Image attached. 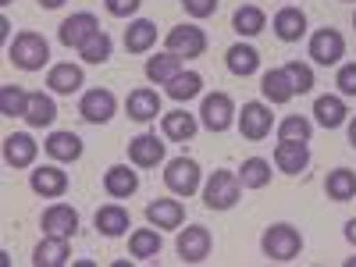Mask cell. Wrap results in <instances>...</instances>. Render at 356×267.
Masks as SVG:
<instances>
[{
	"label": "cell",
	"mask_w": 356,
	"mask_h": 267,
	"mask_svg": "<svg viewBox=\"0 0 356 267\" xmlns=\"http://www.w3.org/2000/svg\"><path fill=\"white\" fill-rule=\"evenodd\" d=\"M29 186H33V193L43 196V200H61L68 193V171H61L57 164H43L29 175Z\"/></svg>",
	"instance_id": "12"
},
{
	"label": "cell",
	"mask_w": 356,
	"mask_h": 267,
	"mask_svg": "<svg viewBox=\"0 0 356 267\" xmlns=\"http://www.w3.org/2000/svg\"><path fill=\"white\" fill-rule=\"evenodd\" d=\"M346 104H342V97H317L314 100V118H317V125H324V129H339V125H346Z\"/></svg>",
	"instance_id": "31"
},
{
	"label": "cell",
	"mask_w": 356,
	"mask_h": 267,
	"mask_svg": "<svg viewBox=\"0 0 356 267\" xmlns=\"http://www.w3.org/2000/svg\"><path fill=\"white\" fill-rule=\"evenodd\" d=\"M36 154H40V146H36V139L29 132H15V136L4 139V161L11 168H33Z\"/></svg>",
	"instance_id": "18"
},
{
	"label": "cell",
	"mask_w": 356,
	"mask_h": 267,
	"mask_svg": "<svg viewBox=\"0 0 356 267\" xmlns=\"http://www.w3.org/2000/svg\"><path fill=\"white\" fill-rule=\"evenodd\" d=\"M225 65H228L232 75L246 79V75H253V72L260 68V54H257L250 43H235V47H228V54H225Z\"/></svg>",
	"instance_id": "29"
},
{
	"label": "cell",
	"mask_w": 356,
	"mask_h": 267,
	"mask_svg": "<svg viewBox=\"0 0 356 267\" xmlns=\"http://www.w3.org/2000/svg\"><path fill=\"white\" fill-rule=\"evenodd\" d=\"M43 232L47 235H61V239H75V232H79V214L72 211L68 203H54L43 211Z\"/></svg>",
	"instance_id": "14"
},
{
	"label": "cell",
	"mask_w": 356,
	"mask_h": 267,
	"mask_svg": "<svg viewBox=\"0 0 356 267\" xmlns=\"http://www.w3.org/2000/svg\"><path fill=\"white\" fill-rule=\"evenodd\" d=\"M129 250L136 260H157L164 243H161V228H136L129 235Z\"/></svg>",
	"instance_id": "28"
},
{
	"label": "cell",
	"mask_w": 356,
	"mask_h": 267,
	"mask_svg": "<svg viewBox=\"0 0 356 267\" xmlns=\"http://www.w3.org/2000/svg\"><path fill=\"white\" fill-rule=\"evenodd\" d=\"M43 146H47V154L61 164H72V161L82 157V139L75 132H50V139Z\"/></svg>",
	"instance_id": "27"
},
{
	"label": "cell",
	"mask_w": 356,
	"mask_h": 267,
	"mask_svg": "<svg viewBox=\"0 0 356 267\" xmlns=\"http://www.w3.org/2000/svg\"><path fill=\"white\" fill-rule=\"evenodd\" d=\"M65 0H40V8H47V11H54V8H61Z\"/></svg>",
	"instance_id": "45"
},
{
	"label": "cell",
	"mask_w": 356,
	"mask_h": 267,
	"mask_svg": "<svg viewBox=\"0 0 356 267\" xmlns=\"http://www.w3.org/2000/svg\"><path fill=\"white\" fill-rule=\"evenodd\" d=\"M203 93V79H200V72H178L171 82H168V97L171 100H193V97H200Z\"/></svg>",
	"instance_id": "34"
},
{
	"label": "cell",
	"mask_w": 356,
	"mask_h": 267,
	"mask_svg": "<svg viewBox=\"0 0 356 267\" xmlns=\"http://www.w3.org/2000/svg\"><path fill=\"white\" fill-rule=\"evenodd\" d=\"M178 72H182V57H175V54H157L146 61V79L157 86H168Z\"/></svg>",
	"instance_id": "33"
},
{
	"label": "cell",
	"mask_w": 356,
	"mask_h": 267,
	"mask_svg": "<svg viewBox=\"0 0 356 267\" xmlns=\"http://www.w3.org/2000/svg\"><path fill=\"white\" fill-rule=\"evenodd\" d=\"M353 25H356V15H353Z\"/></svg>",
	"instance_id": "49"
},
{
	"label": "cell",
	"mask_w": 356,
	"mask_h": 267,
	"mask_svg": "<svg viewBox=\"0 0 356 267\" xmlns=\"http://www.w3.org/2000/svg\"><path fill=\"white\" fill-rule=\"evenodd\" d=\"M310 164V150H307V143H296V139H282L275 146V168L282 175H303Z\"/></svg>",
	"instance_id": "13"
},
{
	"label": "cell",
	"mask_w": 356,
	"mask_h": 267,
	"mask_svg": "<svg viewBox=\"0 0 356 267\" xmlns=\"http://www.w3.org/2000/svg\"><path fill=\"white\" fill-rule=\"evenodd\" d=\"M264 25H267V15L257 4H243L239 11H235V18H232V29L239 36H257V33H264Z\"/></svg>",
	"instance_id": "35"
},
{
	"label": "cell",
	"mask_w": 356,
	"mask_h": 267,
	"mask_svg": "<svg viewBox=\"0 0 356 267\" xmlns=\"http://www.w3.org/2000/svg\"><path fill=\"white\" fill-rule=\"evenodd\" d=\"M200 178H203V171H200V164H196L193 157H175V161H168V168H164V186H168L175 196H193V193H200Z\"/></svg>",
	"instance_id": "4"
},
{
	"label": "cell",
	"mask_w": 356,
	"mask_h": 267,
	"mask_svg": "<svg viewBox=\"0 0 356 267\" xmlns=\"http://www.w3.org/2000/svg\"><path fill=\"white\" fill-rule=\"evenodd\" d=\"M243 196V182H239V171H214L203 186V207L207 211H232Z\"/></svg>",
	"instance_id": "3"
},
{
	"label": "cell",
	"mask_w": 356,
	"mask_h": 267,
	"mask_svg": "<svg viewBox=\"0 0 356 267\" xmlns=\"http://www.w3.org/2000/svg\"><path fill=\"white\" fill-rule=\"evenodd\" d=\"M0 4H11V0H0Z\"/></svg>",
	"instance_id": "48"
},
{
	"label": "cell",
	"mask_w": 356,
	"mask_h": 267,
	"mask_svg": "<svg viewBox=\"0 0 356 267\" xmlns=\"http://www.w3.org/2000/svg\"><path fill=\"white\" fill-rule=\"evenodd\" d=\"M146 221H150L154 228H161V232H168V228H182V225H186V207L178 203V200L161 196V200H154L150 207H146Z\"/></svg>",
	"instance_id": "15"
},
{
	"label": "cell",
	"mask_w": 356,
	"mask_h": 267,
	"mask_svg": "<svg viewBox=\"0 0 356 267\" xmlns=\"http://www.w3.org/2000/svg\"><path fill=\"white\" fill-rule=\"evenodd\" d=\"M100 33V22H97V15H89V11H79V15H72V18H65L61 22V29H57V40H61L68 50L75 47V50H82L89 40H93Z\"/></svg>",
	"instance_id": "9"
},
{
	"label": "cell",
	"mask_w": 356,
	"mask_h": 267,
	"mask_svg": "<svg viewBox=\"0 0 356 267\" xmlns=\"http://www.w3.org/2000/svg\"><path fill=\"white\" fill-rule=\"evenodd\" d=\"M164 47H168V54H175V57H203V50H207V33L200 25H175L171 33L164 36Z\"/></svg>",
	"instance_id": "7"
},
{
	"label": "cell",
	"mask_w": 356,
	"mask_h": 267,
	"mask_svg": "<svg viewBox=\"0 0 356 267\" xmlns=\"http://www.w3.org/2000/svg\"><path fill=\"white\" fill-rule=\"evenodd\" d=\"M125 107H129L132 122H154V118L161 114V93H157V89H150V86H139V89H132V93H129Z\"/></svg>",
	"instance_id": "16"
},
{
	"label": "cell",
	"mask_w": 356,
	"mask_h": 267,
	"mask_svg": "<svg viewBox=\"0 0 356 267\" xmlns=\"http://www.w3.org/2000/svg\"><path fill=\"white\" fill-rule=\"evenodd\" d=\"M335 86H339V93H342V97H356V61H349V65L339 68Z\"/></svg>",
	"instance_id": "41"
},
{
	"label": "cell",
	"mask_w": 356,
	"mask_h": 267,
	"mask_svg": "<svg viewBox=\"0 0 356 267\" xmlns=\"http://www.w3.org/2000/svg\"><path fill=\"white\" fill-rule=\"evenodd\" d=\"M218 4L221 0H182V8H186L189 18H211L218 11Z\"/></svg>",
	"instance_id": "42"
},
{
	"label": "cell",
	"mask_w": 356,
	"mask_h": 267,
	"mask_svg": "<svg viewBox=\"0 0 356 267\" xmlns=\"http://www.w3.org/2000/svg\"><path fill=\"white\" fill-rule=\"evenodd\" d=\"M161 129H164V136L171 139V143H189L193 136H196V129H200V122H196V114H189V111H171V114H161Z\"/></svg>",
	"instance_id": "24"
},
{
	"label": "cell",
	"mask_w": 356,
	"mask_h": 267,
	"mask_svg": "<svg viewBox=\"0 0 356 267\" xmlns=\"http://www.w3.org/2000/svg\"><path fill=\"white\" fill-rule=\"evenodd\" d=\"M260 250H264V257H267V260H275V264H289V260L300 257V250H303V235H300V228H292V225L278 221V225H271V228L264 232Z\"/></svg>",
	"instance_id": "2"
},
{
	"label": "cell",
	"mask_w": 356,
	"mask_h": 267,
	"mask_svg": "<svg viewBox=\"0 0 356 267\" xmlns=\"http://www.w3.org/2000/svg\"><path fill=\"white\" fill-rule=\"evenodd\" d=\"M79 114L89 125H107L118 114V100H114L111 89H89V93H82V100H79Z\"/></svg>",
	"instance_id": "11"
},
{
	"label": "cell",
	"mask_w": 356,
	"mask_h": 267,
	"mask_svg": "<svg viewBox=\"0 0 356 267\" xmlns=\"http://www.w3.org/2000/svg\"><path fill=\"white\" fill-rule=\"evenodd\" d=\"M54 118H57V104H54L47 93H33V100H29V114H25V122L33 125V129H43V125H54Z\"/></svg>",
	"instance_id": "37"
},
{
	"label": "cell",
	"mask_w": 356,
	"mask_h": 267,
	"mask_svg": "<svg viewBox=\"0 0 356 267\" xmlns=\"http://www.w3.org/2000/svg\"><path fill=\"white\" fill-rule=\"evenodd\" d=\"M271 25H275V36L282 43H300L307 36V15L300 8H282Z\"/></svg>",
	"instance_id": "22"
},
{
	"label": "cell",
	"mask_w": 356,
	"mask_h": 267,
	"mask_svg": "<svg viewBox=\"0 0 356 267\" xmlns=\"http://www.w3.org/2000/svg\"><path fill=\"white\" fill-rule=\"evenodd\" d=\"M310 57L317 65H339L342 57H346V40H342V33L339 29H332V25H324V29H317V33L310 36Z\"/></svg>",
	"instance_id": "10"
},
{
	"label": "cell",
	"mask_w": 356,
	"mask_h": 267,
	"mask_svg": "<svg viewBox=\"0 0 356 267\" xmlns=\"http://www.w3.org/2000/svg\"><path fill=\"white\" fill-rule=\"evenodd\" d=\"M111 50H114V40L100 29V33H97L93 40H89V43L79 50V57H82L86 65H104V61H111Z\"/></svg>",
	"instance_id": "38"
},
{
	"label": "cell",
	"mask_w": 356,
	"mask_h": 267,
	"mask_svg": "<svg viewBox=\"0 0 356 267\" xmlns=\"http://www.w3.org/2000/svg\"><path fill=\"white\" fill-rule=\"evenodd\" d=\"M239 182H243V189H264L267 182H271V164H267L264 157H250V161H243V168H239Z\"/></svg>",
	"instance_id": "36"
},
{
	"label": "cell",
	"mask_w": 356,
	"mask_h": 267,
	"mask_svg": "<svg viewBox=\"0 0 356 267\" xmlns=\"http://www.w3.org/2000/svg\"><path fill=\"white\" fill-rule=\"evenodd\" d=\"M324 193H328V200H335V203L353 200L356 196V171H349V168L328 171V178H324Z\"/></svg>",
	"instance_id": "30"
},
{
	"label": "cell",
	"mask_w": 356,
	"mask_h": 267,
	"mask_svg": "<svg viewBox=\"0 0 356 267\" xmlns=\"http://www.w3.org/2000/svg\"><path fill=\"white\" fill-rule=\"evenodd\" d=\"M310 136H314V125L307 122L303 114H292V118H285V122L278 125V139H296V143H310Z\"/></svg>",
	"instance_id": "39"
},
{
	"label": "cell",
	"mask_w": 356,
	"mask_h": 267,
	"mask_svg": "<svg viewBox=\"0 0 356 267\" xmlns=\"http://www.w3.org/2000/svg\"><path fill=\"white\" fill-rule=\"evenodd\" d=\"M349 143H353V150H356V118L349 122Z\"/></svg>",
	"instance_id": "46"
},
{
	"label": "cell",
	"mask_w": 356,
	"mask_h": 267,
	"mask_svg": "<svg viewBox=\"0 0 356 267\" xmlns=\"http://www.w3.org/2000/svg\"><path fill=\"white\" fill-rule=\"evenodd\" d=\"M93 221H97V232H100V235H107V239H122V235L132 228V218H129V211H125V207H118V203H107V207H100Z\"/></svg>",
	"instance_id": "19"
},
{
	"label": "cell",
	"mask_w": 356,
	"mask_h": 267,
	"mask_svg": "<svg viewBox=\"0 0 356 267\" xmlns=\"http://www.w3.org/2000/svg\"><path fill=\"white\" fill-rule=\"evenodd\" d=\"M346 267H356V257H349V260H346Z\"/></svg>",
	"instance_id": "47"
},
{
	"label": "cell",
	"mask_w": 356,
	"mask_h": 267,
	"mask_svg": "<svg viewBox=\"0 0 356 267\" xmlns=\"http://www.w3.org/2000/svg\"><path fill=\"white\" fill-rule=\"evenodd\" d=\"M82 82H86V75H82V68L72 65V61H61V65H54V68L47 72V86L54 89V93H61V97L79 93Z\"/></svg>",
	"instance_id": "21"
},
{
	"label": "cell",
	"mask_w": 356,
	"mask_h": 267,
	"mask_svg": "<svg viewBox=\"0 0 356 267\" xmlns=\"http://www.w3.org/2000/svg\"><path fill=\"white\" fill-rule=\"evenodd\" d=\"M104 189H107V196H114V200H129V196L139 189V175H136L129 164H114V168L104 171Z\"/></svg>",
	"instance_id": "20"
},
{
	"label": "cell",
	"mask_w": 356,
	"mask_h": 267,
	"mask_svg": "<svg viewBox=\"0 0 356 267\" xmlns=\"http://www.w3.org/2000/svg\"><path fill=\"white\" fill-rule=\"evenodd\" d=\"M8 61L22 72H40L50 61V43L33 29H25L15 36V43H8Z\"/></svg>",
	"instance_id": "1"
},
{
	"label": "cell",
	"mask_w": 356,
	"mask_h": 267,
	"mask_svg": "<svg viewBox=\"0 0 356 267\" xmlns=\"http://www.w3.org/2000/svg\"><path fill=\"white\" fill-rule=\"evenodd\" d=\"M346 239L356 246V218H353V221H346Z\"/></svg>",
	"instance_id": "44"
},
{
	"label": "cell",
	"mask_w": 356,
	"mask_h": 267,
	"mask_svg": "<svg viewBox=\"0 0 356 267\" xmlns=\"http://www.w3.org/2000/svg\"><path fill=\"white\" fill-rule=\"evenodd\" d=\"M154 43H157V25H154L150 18L129 22V29H125V50H129V54H146Z\"/></svg>",
	"instance_id": "26"
},
{
	"label": "cell",
	"mask_w": 356,
	"mask_h": 267,
	"mask_svg": "<svg viewBox=\"0 0 356 267\" xmlns=\"http://www.w3.org/2000/svg\"><path fill=\"white\" fill-rule=\"evenodd\" d=\"M200 122L207 132H228L235 125V104L228 93H207L200 104Z\"/></svg>",
	"instance_id": "5"
},
{
	"label": "cell",
	"mask_w": 356,
	"mask_h": 267,
	"mask_svg": "<svg viewBox=\"0 0 356 267\" xmlns=\"http://www.w3.org/2000/svg\"><path fill=\"white\" fill-rule=\"evenodd\" d=\"M260 93H264L267 104H289L296 97V86H292L285 68H271V72H264V79H260Z\"/></svg>",
	"instance_id": "23"
},
{
	"label": "cell",
	"mask_w": 356,
	"mask_h": 267,
	"mask_svg": "<svg viewBox=\"0 0 356 267\" xmlns=\"http://www.w3.org/2000/svg\"><path fill=\"white\" fill-rule=\"evenodd\" d=\"M211 246H214L211 228H203V225L182 228V232H178V243H175V250H178V257H182V264H203L207 257H211Z\"/></svg>",
	"instance_id": "6"
},
{
	"label": "cell",
	"mask_w": 356,
	"mask_h": 267,
	"mask_svg": "<svg viewBox=\"0 0 356 267\" xmlns=\"http://www.w3.org/2000/svg\"><path fill=\"white\" fill-rule=\"evenodd\" d=\"M129 161H132L136 168H157V164L164 161V143H161L157 136H150V132L136 136V139L129 143Z\"/></svg>",
	"instance_id": "17"
},
{
	"label": "cell",
	"mask_w": 356,
	"mask_h": 267,
	"mask_svg": "<svg viewBox=\"0 0 356 267\" xmlns=\"http://www.w3.org/2000/svg\"><path fill=\"white\" fill-rule=\"evenodd\" d=\"M271 125H275V114H271V107H267V104H260V100L243 104V114H239V132H243V139L260 143V139L271 136Z\"/></svg>",
	"instance_id": "8"
},
{
	"label": "cell",
	"mask_w": 356,
	"mask_h": 267,
	"mask_svg": "<svg viewBox=\"0 0 356 267\" xmlns=\"http://www.w3.org/2000/svg\"><path fill=\"white\" fill-rule=\"evenodd\" d=\"M139 4H143V0H104L107 15H114V18H129V15H136Z\"/></svg>",
	"instance_id": "43"
},
{
	"label": "cell",
	"mask_w": 356,
	"mask_h": 267,
	"mask_svg": "<svg viewBox=\"0 0 356 267\" xmlns=\"http://www.w3.org/2000/svg\"><path fill=\"white\" fill-rule=\"evenodd\" d=\"M68 257H72V250H68V239H61V235H47V239L33 250L36 267H65Z\"/></svg>",
	"instance_id": "25"
},
{
	"label": "cell",
	"mask_w": 356,
	"mask_h": 267,
	"mask_svg": "<svg viewBox=\"0 0 356 267\" xmlns=\"http://www.w3.org/2000/svg\"><path fill=\"white\" fill-rule=\"evenodd\" d=\"M285 72H289V79H292V86H296V93H310V89H314V68H310V65L289 61Z\"/></svg>",
	"instance_id": "40"
},
{
	"label": "cell",
	"mask_w": 356,
	"mask_h": 267,
	"mask_svg": "<svg viewBox=\"0 0 356 267\" xmlns=\"http://www.w3.org/2000/svg\"><path fill=\"white\" fill-rule=\"evenodd\" d=\"M29 100H33V93H25L22 86H11V82L0 86V114L4 118H25Z\"/></svg>",
	"instance_id": "32"
}]
</instances>
